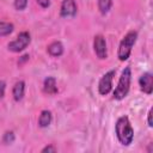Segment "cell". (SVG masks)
<instances>
[{
    "label": "cell",
    "instance_id": "obj_14",
    "mask_svg": "<svg viewBox=\"0 0 153 153\" xmlns=\"http://www.w3.org/2000/svg\"><path fill=\"white\" fill-rule=\"evenodd\" d=\"M98 10L102 14H106L111 6H112V0H98Z\"/></svg>",
    "mask_w": 153,
    "mask_h": 153
},
{
    "label": "cell",
    "instance_id": "obj_15",
    "mask_svg": "<svg viewBox=\"0 0 153 153\" xmlns=\"http://www.w3.org/2000/svg\"><path fill=\"white\" fill-rule=\"evenodd\" d=\"M14 139H16V136H14L13 131H6L4 134V136H2V142L5 145H11V143H13Z\"/></svg>",
    "mask_w": 153,
    "mask_h": 153
},
{
    "label": "cell",
    "instance_id": "obj_3",
    "mask_svg": "<svg viewBox=\"0 0 153 153\" xmlns=\"http://www.w3.org/2000/svg\"><path fill=\"white\" fill-rule=\"evenodd\" d=\"M130 81H131V69L130 67H126L121 73L116 88L114 90V99L121 100L127 97L130 88Z\"/></svg>",
    "mask_w": 153,
    "mask_h": 153
},
{
    "label": "cell",
    "instance_id": "obj_4",
    "mask_svg": "<svg viewBox=\"0 0 153 153\" xmlns=\"http://www.w3.org/2000/svg\"><path fill=\"white\" fill-rule=\"evenodd\" d=\"M31 42V36L27 31H22L17 37L16 39L11 41L7 45L8 50L12 51V53H20L23 51Z\"/></svg>",
    "mask_w": 153,
    "mask_h": 153
},
{
    "label": "cell",
    "instance_id": "obj_19",
    "mask_svg": "<svg viewBox=\"0 0 153 153\" xmlns=\"http://www.w3.org/2000/svg\"><path fill=\"white\" fill-rule=\"evenodd\" d=\"M152 114H153V110L152 109H149V111H148V114H147V124H148V127H153V121H152Z\"/></svg>",
    "mask_w": 153,
    "mask_h": 153
},
{
    "label": "cell",
    "instance_id": "obj_6",
    "mask_svg": "<svg viewBox=\"0 0 153 153\" xmlns=\"http://www.w3.org/2000/svg\"><path fill=\"white\" fill-rule=\"evenodd\" d=\"M93 50L94 54L99 60H105L108 57V48H106V41L104 36L96 35L93 38Z\"/></svg>",
    "mask_w": 153,
    "mask_h": 153
},
{
    "label": "cell",
    "instance_id": "obj_16",
    "mask_svg": "<svg viewBox=\"0 0 153 153\" xmlns=\"http://www.w3.org/2000/svg\"><path fill=\"white\" fill-rule=\"evenodd\" d=\"M27 6V0H14V7L18 11L25 10Z\"/></svg>",
    "mask_w": 153,
    "mask_h": 153
},
{
    "label": "cell",
    "instance_id": "obj_1",
    "mask_svg": "<svg viewBox=\"0 0 153 153\" xmlns=\"http://www.w3.org/2000/svg\"><path fill=\"white\" fill-rule=\"evenodd\" d=\"M115 134L117 140L123 146H129L134 139V129L127 116H121L115 124Z\"/></svg>",
    "mask_w": 153,
    "mask_h": 153
},
{
    "label": "cell",
    "instance_id": "obj_9",
    "mask_svg": "<svg viewBox=\"0 0 153 153\" xmlns=\"http://www.w3.org/2000/svg\"><path fill=\"white\" fill-rule=\"evenodd\" d=\"M25 94V82L23 80H19L17 81L14 85H13V88H12V96L14 98L16 102H19L23 99Z\"/></svg>",
    "mask_w": 153,
    "mask_h": 153
},
{
    "label": "cell",
    "instance_id": "obj_13",
    "mask_svg": "<svg viewBox=\"0 0 153 153\" xmlns=\"http://www.w3.org/2000/svg\"><path fill=\"white\" fill-rule=\"evenodd\" d=\"M14 26L12 23L8 22H0V37L4 36H8L10 33H12Z\"/></svg>",
    "mask_w": 153,
    "mask_h": 153
},
{
    "label": "cell",
    "instance_id": "obj_7",
    "mask_svg": "<svg viewBox=\"0 0 153 153\" xmlns=\"http://www.w3.org/2000/svg\"><path fill=\"white\" fill-rule=\"evenodd\" d=\"M78 7L75 0H62L60 7V16L63 18H72L76 14Z\"/></svg>",
    "mask_w": 153,
    "mask_h": 153
},
{
    "label": "cell",
    "instance_id": "obj_8",
    "mask_svg": "<svg viewBox=\"0 0 153 153\" xmlns=\"http://www.w3.org/2000/svg\"><path fill=\"white\" fill-rule=\"evenodd\" d=\"M140 90L146 94H152L153 92V76L151 73H143L139 79Z\"/></svg>",
    "mask_w": 153,
    "mask_h": 153
},
{
    "label": "cell",
    "instance_id": "obj_20",
    "mask_svg": "<svg viewBox=\"0 0 153 153\" xmlns=\"http://www.w3.org/2000/svg\"><path fill=\"white\" fill-rule=\"evenodd\" d=\"M5 88H6V84L4 81H0V100L5 96Z\"/></svg>",
    "mask_w": 153,
    "mask_h": 153
},
{
    "label": "cell",
    "instance_id": "obj_2",
    "mask_svg": "<svg viewBox=\"0 0 153 153\" xmlns=\"http://www.w3.org/2000/svg\"><path fill=\"white\" fill-rule=\"evenodd\" d=\"M137 39V31L130 30L126 33V36L122 38L118 50H117V57L120 61H127L131 54V49Z\"/></svg>",
    "mask_w": 153,
    "mask_h": 153
},
{
    "label": "cell",
    "instance_id": "obj_11",
    "mask_svg": "<svg viewBox=\"0 0 153 153\" xmlns=\"http://www.w3.org/2000/svg\"><path fill=\"white\" fill-rule=\"evenodd\" d=\"M43 91L48 94H55L57 92L56 79L54 76H47L43 81Z\"/></svg>",
    "mask_w": 153,
    "mask_h": 153
},
{
    "label": "cell",
    "instance_id": "obj_18",
    "mask_svg": "<svg viewBox=\"0 0 153 153\" xmlns=\"http://www.w3.org/2000/svg\"><path fill=\"white\" fill-rule=\"evenodd\" d=\"M37 4L42 7V8H47L50 6V0H36Z\"/></svg>",
    "mask_w": 153,
    "mask_h": 153
},
{
    "label": "cell",
    "instance_id": "obj_17",
    "mask_svg": "<svg viewBox=\"0 0 153 153\" xmlns=\"http://www.w3.org/2000/svg\"><path fill=\"white\" fill-rule=\"evenodd\" d=\"M42 153H54V152H56V147L55 146H53V145H48V146H45L44 148H42V151H41Z\"/></svg>",
    "mask_w": 153,
    "mask_h": 153
},
{
    "label": "cell",
    "instance_id": "obj_12",
    "mask_svg": "<svg viewBox=\"0 0 153 153\" xmlns=\"http://www.w3.org/2000/svg\"><path fill=\"white\" fill-rule=\"evenodd\" d=\"M51 120H53L51 112L49 110H42L41 111V115L38 117V126L41 128H47V127L50 126Z\"/></svg>",
    "mask_w": 153,
    "mask_h": 153
},
{
    "label": "cell",
    "instance_id": "obj_5",
    "mask_svg": "<svg viewBox=\"0 0 153 153\" xmlns=\"http://www.w3.org/2000/svg\"><path fill=\"white\" fill-rule=\"evenodd\" d=\"M116 74L115 69H111L106 72L99 80L98 82V92L100 96H106L111 90H112V79Z\"/></svg>",
    "mask_w": 153,
    "mask_h": 153
},
{
    "label": "cell",
    "instance_id": "obj_10",
    "mask_svg": "<svg viewBox=\"0 0 153 153\" xmlns=\"http://www.w3.org/2000/svg\"><path fill=\"white\" fill-rule=\"evenodd\" d=\"M47 51L50 56H54V57H59L63 54V44L60 42V41H54L51 42L48 48H47Z\"/></svg>",
    "mask_w": 153,
    "mask_h": 153
}]
</instances>
